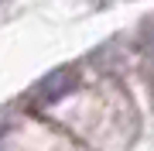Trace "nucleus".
<instances>
[{"label":"nucleus","mask_w":154,"mask_h":151,"mask_svg":"<svg viewBox=\"0 0 154 151\" xmlns=\"http://www.w3.org/2000/svg\"><path fill=\"white\" fill-rule=\"evenodd\" d=\"M75 72L72 69H58V72H51V76H45L38 86L28 93V103L34 106V110H48V106H58L65 96L75 90Z\"/></svg>","instance_id":"1"}]
</instances>
